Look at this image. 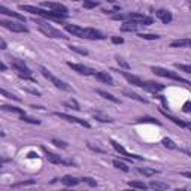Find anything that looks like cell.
I'll return each instance as SVG.
<instances>
[{
	"label": "cell",
	"instance_id": "obj_35",
	"mask_svg": "<svg viewBox=\"0 0 191 191\" xmlns=\"http://www.w3.org/2000/svg\"><path fill=\"white\" fill-rule=\"evenodd\" d=\"M20 120H21V121H26V123H30V124H41V121H39V120L32 118V116H27V115H21Z\"/></svg>",
	"mask_w": 191,
	"mask_h": 191
},
{
	"label": "cell",
	"instance_id": "obj_15",
	"mask_svg": "<svg viewBox=\"0 0 191 191\" xmlns=\"http://www.w3.org/2000/svg\"><path fill=\"white\" fill-rule=\"evenodd\" d=\"M143 88L151 91V93H157V91H163L164 85L160 82H154V81H145L143 82Z\"/></svg>",
	"mask_w": 191,
	"mask_h": 191
},
{
	"label": "cell",
	"instance_id": "obj_45",
	"mask_svg": "<svg viewBox=\"0 0 191 191\" xmlns=\"http://www.w3.org/2000/svg\"><path fill=\"white\" fill-rule=\"evenodd\" d=\"M182 110L184 112H191V102H185L184 106H182Z\"/></svg>",
	"mask_w": 191,
	"mask_h": 191
},
{
	"label": "cell",
	"instance_id": "obj_27",
	"mask_svg": "<svg viewBox=\"0 0 191 191\" xmlns=\"http://www.w3.org/2000/svg\"><path fill=\"white\" fill-rule=\"evenodd\" d=\"M160 112H161V114H163V115L166 116L167 120H170V121H173V123L176 124V125H179V127H187V124H185L184 121H181V120H178L176 116H172V115H169V114H167V112H164V110H160Z\"/></svg>",
	"mask_w": 191,
	"mask_h": 191
},
{
	"label": "cell",
	"instance_id": "obj_51",
	"mask_svg": "<svg viewBox=\"0 0 191 191\" xmlns=\"http://www.w3.org/2000/svg\"><path fill=\"white\" fill-rule=\"evenodd\" d=\"M0 70H2V72H5V70H6V64H5V63H2V64H0Z\"/></svg>",
	"mask_w": 191,
	"mask_h": 191
},
{
	"label": "cell",
	"instance_id": "obj_16",
	"mask_svg": "<svg viewBox=\"0 0 191 191\" xmlns=\"http://www.w3.org/2000/svg\"><path fill=\"white\" fill-rule=\"evenodd\" d=\"M0 12L5 15H9V17H12V18H17V20H20L21 22H26V17H24V15L18 14V12H14V11L7 9L6 6H3V5H0Z\"/></svg>",
	"mask_w": 191,
	"mask_h": 191
},
{
	"label": "cell",
	"instance_id": "obj_48",
	"mask_svg": "<svg viewBox=\"0 0 191 191\" xmlns=\"http://www.w3.org/2000/svg\"><path fill=\"white\" fill-rule=\"evenodd\" d=\"M36 157H37V154L33 152V151H30V152L27 154V158H36Z\"/></svg>",
	"mask_w": 191,
	"mask_h": 191
},
{
	"label": "cell",
	"instance_id": "obj_28",
	"mask_svg": "<svg viewBox=\"0 0 191 191\" xmlns=\"http://www.w3.org/2000/svg\"><path fill=\"white\" fill-rule=\"evenodd\" d=\"M137 123H151V124L161 125V123H160V121H157L155 118H152V116H140V118H137Z\"/></svg>",
	"mask_w": 191,
	"mask_h": 191
},
{
	"label": "cell",
	"instance_id": "obj_18",
	"mask_svg": "<svg viewBox=\"0 0 191 191\" xmlns=\"http://www.w3.org/2000/svg\"><path fill=\"white\" fill-rule=\"evenodd\" d=\"M96 78H97L100 82L108 84V85H115V84H114V79H112V76H110L108 72H97V73H96Z\"/></svg>",
	"mask_w": 191,
	"mask_h": 191
},
{
	"label": "cell",
	"instance_id": "obj_53",
	"mask_svg": "<svg viewBox=\"0 0 191 191\" xmlns=\"http://www.w3.org/2000/svg\"><path fill=\"white\" fill-rule=\"evenodd\" d=\"M187 127H188V129L191 130V124H187Z\"/></svg>",
	"mask_w": 191,
	"mask_h": 191
},
{
	"label": "cell",
	"instance_id": "obj_22",
	"mask_svg": "<svg viewBox=\"0 0 191 191\" xmlns=\"http://www.w3.org/2000/svg\"><path fill=\"white\" fill-rule=\"evenodd\" d=\"M139 24L137 22H133V21H127L121 26V32H136Z\"/></svg>",
	"mask_w": 191,
	"mask_h": 191
},
{
	"label": "cell",
	"instance_id": "obj_20",
	"mask_svg": "<svg viewBox=\"0 0 191 191\" xmlns=\"http://www.w3.org/2000/svg\"><path fill=\"white\" fill-rule=\"evenodd\" d=\"M79 182H81V181H79L78 178L70 176V175H66V176L61 178V184L66 185V187H75V185H78Z\"/></svg>",
	"mask_w": 191,
	"mask_h": 191
},
{
	"label": "cell",
	"instance_id": "obj_7",
	"mask_svg": "<svg viewBox=\"0 0 191 191\" xmlns=\"http://www.w3.org/2000/svg\"><path fill=\"white\" fill-rule=\"evenodd\" d=\"M67 66L72 70H75V72H78L79 75H84V76H90V75H94L96 76V70L94 69H90L87 67V66H84V64H79V63H67Z\"/></svg>",
	"mask_w": 191,
	"mask_h": 191
},
{
	"label": "cell",
	"instance_id": "obj_9",
	"mask_svg": "<svg viewBox=\"0 0 191 191\" xmlns=\"http://www.w3.org/2000/svg\"><path fill=\"white\" fill-rule=\"evenodd\" d=\"M54 115L58 116V118H61V120H66L69 123H76V124H79V125H82V127L90 129V124L87 123L85 120H79V118H76V116H70V115H67V114H61V112H55Z\"/></svg>",
	"mask_w": 191,
	"mask_h": 191
},
{
	"label": "cell",
	"instance_id": "obj_46",
	"mask_svg": "<svg viewBox=\"0 0 191 191\" xmlns=\"http://www.w3.org/2000/svg\"><path fill=\"white\" fill-rule=\"evenodd\" d=\"M152 17H145V20H143V26H151V24H152Z\"/></svg>",
	"mask_w": 191,
	"mask_h": 191
},
{
	"label": "cell",
	"instance_id": "obj_36",
	"mask_svg": "<svg viewBox=\"0 0 191 191\" xmlns=\"http://www.w3.org/2000/svg\"><path fill=\"white\" fill-rule=\"evenodd\" d=\"M69 48H70L72 51L78 52V54H81V55H87V54H88V51H87V49H84V48H81V47H76V45H70Z\"/></svg>",
	"mask_w": 191,
	"mask_h": 191
},
{
	"label": "cell",
	"instance_id": "obj_11",
	"mask_svg": "<svg viewBox=\"0 0 191 191\" xmlns=\"http://www.w3.org/2000/svg\"><path fill=\"white\" fill-rule=\"evenodd\" d=\"M20 9H21V11H26V12H30V14H33V15L43 17V18H47V17H48V12H47V11H43V9H41V7L30 6V5H21Z\"/></svg>",
	"mask_w": 191,
	"mask_h": 191
},
{
	"label": "cell",
	"instance_id": "obj_19",
	"mask_svg": "<svg viewBox=\"0 0 191 191\" xmlns=\"http://www.w3.org/2000/svg\"><path fill=\"white\" fill-rule=\"evenodd\" d=\"M148 187H149V188H152V190H155V191H166V190H169V184L161 182V181H151Z\"/></svg>",
	"mask_w": 191,
	"mask_h": 191
},
{
	"label": "cell",
	"instance_id": "obj_33",
	"mask_svg": "<svg viewBox=\"0 0 191 191\" xmlns=\"http://www.w3.org/2000/svg\"><path fill=\"white\" fill-rule=\"evenodd\" d=\"M139 37L140 39H146V41H157V39H160L158 34H149V33H140Z\"/></svg>",
	"mask_w": 191,
	"mask_h": 191
},
{
	"label": "cell",
	"instance_id": "obj_50",
	"mask_svg": "<svg viewBox=\"0 0 191 191\" xmlns=\"http://www.w3.org/2000/svg\"><path fill=\"white\" fill-rule=\"evenodd\" d=\"M182 175H184L185 178H190L191 179V172H182Z\"/></svg>",
	"mask_w": 191,
	"mask_h": 191
},
{
	"label": "cell",
	"instance_id": "obj_54",
	"mask_svg": "<svg viewBox=\"0 0 191 191\" xmlns=\"http://www.w3.org/2000/svg\"><path fill=\"white\" fill-rule=\"evenodd\" d=\"M124 191H136V190H124Z\"/></svg>",
	"mask_w": 191,
	"mask_h": 191
},
{
	"label": "cell",
	"instance_id": "obj_13",
	"mask_svg": "<svg viewBox=\"0 0 191 191\" xmlns=\"http://www.w3.org/2000/svg\"><path fill=\"white\" fill-rule=\"evenodd\" d=\"M43 151L47 152V160L49 161V163H52V164H72L70 160H63L60 155H55V154H52V152L47 151L45 148H43Z\"/></svg>",
	"mask_w": 191,
	"mask_h": 191
},
{
	"label": "cell",
	"instance_id": "obj_17",
	"mask_svg": "<svg viewBox=\"0 0 191 191\" xmlns=\"http://www.w3.org/2000/svg\"><path fill=\"white\" fill-rule=\"evenodd\" d=\"M155 15H157L161 21H163L164 24H169V22L173 20L172 14L169 12V11H166V9H158V11H155Z\"/></svg>",
	"mask_w": 191,
	"mask_h": 191
},
{
	"label": "cell",
	"instance_id": "obj_26",
	"mask_svg": "<svg viewBox=\"0 0 191 191\" xmlns=\"http://www.w3.org/2000/svg\"><path fill=\"white\" fill-rule=\"evenodd\" d=\"M2 110H7V112H14V114H20V115H26L24 110L17 106H9V105H2Z\"/></svg>",
	"mask_w": 191,
	"mask_h": 191
},
{
	"label": "cell",
	"instance_id": "obj_52",
	"mask_svg": "<svg viewBox=\"0 0 191 191\" xmlns=\"http://www.w3.org/2000/svg\"><path fill=\"white\" fill-rule=\"evenodd\" d=\"M182 152H185V154H188V155L191 157V149H187V148H185V149H182Z\"/></svg>",
	"mask_w": 191,
	"mask_h": 191
},
{
	"label": "cell",
	"instance_id": "obj_29",
	"mask_svg": "<svg viewBox=\"0 0 191 191\" xmlns=\"http://www.w3.org/2000/svg\"><path fill=\"white\" fill-rule=\"evenodd\" d=\"M64 106H66V108H70V109H73V110H79V109H81V108H79V103L76 102L75 99L66 100V102H64Z\"/></svg>",
	"mask_w": 191,
	"mask_h": 191
},
{
	"label": "cell",
	"instance_id": "obj_39",
	"mask_svg": "<svg viewBox=\"0 0 191 191\" xmlns=\"http://www.w3.org/2000/svg\"><path fill=\"white\" fill-rule=\"evenodd\" d=\"M52 143H54L55 146H58V148H63V149L67 148V143L63 142V140H58V139H52Z\"/></svg>",
	"mask_w": 191,
	"mask_h": 191
},
{
	"label": "cell",
	"instance_id": "obj_6",
	"mask_svg": "<svg viewBox=\"0 0 191 191\" xmlns=\"http://www.w3.org/2000/svg\"><path fill=\"white\" fill-rule=\"evenodd\" d=\"M110 145L114 146V149L116 151V152H120V155H123V157L129 158V160H131V158H135V160H142V157L140 155H137V154H131V152H129V151L124 148L123 145H120L118 142H115L114 139H110Z\"/></svg>",
	"mask_w": 191,
	"mask_h": 191
},
{
	"label": "cell",
	"instance_id": "obj_55",
	"mask_svg": "<svg viewBox=\"0 0 191 191\" xmlns=\"http://www.w3.org/2000/svg\"><path fill=\"white\" fill-rule=\"evenodd\" d=\"M175 191H184V190H179V188H178V190H175Z\"/></svg>",
	"mask_w": 191,
	"mask_h": 191
},
{
	"label": "cell",
	"instance_id": "obj_38",
	"mask_svg": "<svg viewBox=\"0 0 191 191\" xmlns=\"http://www.w3.org/2000/svg\"><path fill=\"white\" fill-rule=\"evenodd\" d=\"M2 94L5 96V97H7V99H14V100H17V102H20V100H21L18 96L12 94V93H9V91H6V90H2Z\"/></svg>",
	"mask_w": 191,
	"mask_h": 191
},
{
	"label": "cell",
	"instance_id": "obj_12",
	"mask_svg": "<svg viewBox=\"0 0 191 191\" xmlns=\"http://www.w3.org/2000/svg\"><path fill=\"white\" fill-rule=\"evenodd\" d=\"M64 30L70 33L72 36H78V37H84V33H85V28L79 27L76 24H66L64 26Z\"/></svg>",
	"mask_w": 191,
	"mask_h": 191
},
{
	"label": "cell",
	"instance_id": "obj_42",
	"mask_svg": "<svg viewBox=\"0 0 191 191\" xmlns=\"http://www.w3.org/2000/svg\"><path fill=\"white\" fill-rule=\"evenodd\" d=\"M116 61H118V64L121 66L123 69H130V64L125 60H123V58H120V57H116Z\"/></svg>",
	"mask_w": 191,
	"mask_h": 191
},
{
	"label": "cell",
	"instance_id": "obj_2",
	"mask_svg": "<svg viewBox=\"0 0 191 191\" xmlns=\"http://www.w3.org/2000/svg\"><path fill=\"white\" fill-rule=\"evenodd\" d=\"M151 70L158 76H163V78H169V79H173V81H178V82H182V84H187V85H190L191 82L184 79L182 76H179L176 72H172L169 69H164V67H158V66H152Z\"/></svg>",
	"mask_w": 191,
	"mask_h": 191
},
{
	"label": "cell",
	"instance_id": "obj_4",
	"mask_svg": "<svg viewBox=\"0 0 191 191\" xmlns=\"http://www.w3.org/2000/svg\"><path fill=\"white\" fill-rule=\"evenodd\" d=\"M0 26H3L5 28L15 32V33H28V28L24 24L20 22H14V21H6V20H0Z\"/></svg>",
	"mask_w": 191,
	"mask_h": 191
},
{
	"label": "cell",
	"instance_id": "obj_44",
	"mask_svg": "<svg viewBox=\"0 0 191 191\" xmlns=\"http://www.w3.org/2000/svg\"><path fill=\"white\" fill-rule=\"evenodd\" d=\"M34 184V181H32V179H30V181H22V182H17V184H14L12 185V187H21V185H33Z\"/></svg>",
	"mask_w": 191,
	"mask_h": 191
},
{
	"label": "cell",
	"instance_id": "obj_23",
	"mask_svg": "<svg viewBox=\"0 0 191 191\" xmlns=\"http://www.w3.org/2000/svg\"><path fill=\"white\" fill-rule=\"evenodd\" d=\"M97 94L102 96L103 99H108V100H110V102H114V103H120V99H118V97H115L114 94L108 93V91H103V90H97Z\"/></svg>",
	"mask_w": 191,
	"mask_h": 191
},
{
	"label": "cell",
	"instance_id": "obj_41",
	"mask_svg": "<svg viewBox=\"0 0 191 191\" xmlns=\"http://www.w3.org/2000/svg\"><path fill=\"white\" fill-rule=\"evenodd\" d=\"M96 6H99V2H84V7L85 9H93Z\"/></svg>",
	"mask_w": 191,
	"mask_h": 191
},
{
	"label": "cell",
	"instance_id": "obj_30",
	"mask_svg": "<svg viewBox=\"0 0 191 191\" xmlns=\"http://www.w3.org/2000/svg\"><path fill=\"white\" fill-rule=\"evenodd\" d=\"M161 143H163V146H166V148H169V149H178L176 143L173 142L172 139H169V137H164L163 140H161Z\"/></svg>",
	"mask_w": 191,
	"mask_h": 191
},
{
	"label": "cell",
	"instance_id": "obj_40",
	"mask_svg": "<svg viewBox=\"0 0 191 191\" xmlns=\"http://www.w3.org/2000/svg\"><path fill=\"white\" fill-rule=\"evenodd\" d=\"M82 182H85V184H88L90 187H96V185H97V182H96L94 179H93V178H82Z\"/></svg>",
	"mask_w": 191,
	"mask_h": 191
},
{
	"label": "cell",
	"instance_id": "obj_14",
	"mask_svg": "<svg viewBox=\"0 0 191 191\" xmlns=\"http://www.w3.org/2000/svg\"><path fill=\"white\" fill-rule=\"evenodd\" d=\"M118 73H121V75L127 79V81L130 82V84H133V85H136V87H140V88H143V81L139 78V76L136 75H130L129 72H123V70H120Z\"/></svg>",
	"mask_w": 191,
	"mask_h": 191
},
{
	"label": "cell",
	"instance_id": "obj_43",
	"mask_svg": "<svg viewBox=\"0 0 191 191\" xmlns=\"http://www.w3.org/2000/svg\"><path fill=\"white\" fill-rule=\"evenodd\" d=\"M110 41H112V43H115V45H121V43H124V39L123 37H118V36H112Z\"/></svg>",
	"mask_w": 191,
	"mask_h": 191
},
{
	"label": "cell",
	"instance_id": "obj_21",
	"mask_svg": "<svg viewBox=\"0 0 191 191\" xmlns=\"http://www.w3.org/2000/svg\"><path fill=\"white\" fill-rule=\"evenodd\" d=\"M172 48H184L188 47L191 48V39H178V41H173L170 43Z\"/></svg>",
	"mask_w": 191,
	"mask_h": 191
},
{
	"label": "cell",
	"instance_id": "obj_25",
	"mask_svg": "<svg viewBox=\"0 0 191 191\" xmlns=\"http://www.w3.org/2000/svg\"><path fill=\"white\" fill-rule=\"evenodd\" d=\"M124 96L125 97H129V99H133V100H137V102H143V103H148V100L142 97V96L136 94V93H133V91H124Z\"/></svg>",
	"mask_w": 191,
	"mask_h": 191
},
{
	"label": "cell",
	"instance_id": "obj_10",
	"mask_svg": "<svg viewBox=\"0 0 191 191\" xmlns=\"http://www.w3.org/2000/svg\"><path fill=\"white\" fill-rule=\"evenodd\" d=\"M42 6L47 7V9H51L52 12H57V14H66L67 15V7L61 5V3H52V2H45L42 3Z\"/></svg>",
	"mask_w": 191,
	"mask_h": 191
},
{
	"label": "cell",
	"instance_id": "obj_24",
	"mask_svg": "<svg viewBox=\"0 0 191 191\" xmlns=\"http://www.w3.org/2000/svg\"><path fill=\"white\" fill-rule=\"evenodd\" d=\"M93 116H94L97 121H100V123H114V120L110 116L105 115L102 112H93Z\"/></svg>",
	"mask_w": 191,
	"mask_h": 191
},
{
	"label": "cell",
	"instance_id": "obj_56",
	"mask_svg": "<svg viewBox=\"0 0 191 191\" xmlns=\"http://www.w3.org/2000/svg\"><path fill=\"white\" fill-rule=\"evenodd\" d=\"M63 191H70V190H63Z\"/></svg>",
	"mask_w": 191,
	"mask_h": 191
},
{
	"label": "cell",
	"instance_id": "obj_3",
	"mask_svg": "<svg viewBox=\"0 0 191 191\" xmlns=\"http://www.w3.org/2000/svg\"><path fill=\"white\" fill-rule=\"evenodd\" d=\"M41 73H42L43 76H45V78H47L48 81H51V82H52V84H54V85L57 87V88L63 90V91H72V88H70V85H67V84H66L64 81H61V79L55 78V76L52 75V73H51V72H49V70H48L47 67H41Z\"/></svg>",
	"mask_w": 191,
	"mask_h": 191
},
{
	"label": "cell",
	"instance_id": "obj_49",
	"mask_svg": "<svg viewBox=\"0 0 191 191\" xmlns=\"http://www.w3.org/2000/svg\"><path fill=\"white\" fill-rule=\"evenodd\" d=\"M0 47H2V49H6V42L3 41V39L0 41Z\"/></svg>",
	"mask_w": 191,
	"mask_h": 191
},
{
	"label": "cell",
	"instance_id": "obj_31",
	"mask_svg": "<svg viewBox=\"0 0 191 191\" xmlns=\"http://www.w3.org/2000/svg\"><path fill=\"white\" fill-rule=\"evenodd\" d=\"M129 185L131 188H137V190H146L148 188V185L145 182H139V181H130Z\"/></svg>",
	"mask_w": 191,
	"mask_h": 191
},
{
	"label": "cell",
	"instance_id": "obj_8",
	"mask_svg": "<svg viewBox=\"0 0 191 191\" xmlns=\"http://www.w3.org/2000/svg\"><path fill=\"white\" fill-rule=\"evenodd\" d=\"M84 39H91V41H103L105 39V34L100 30H96V28L87 27L85 28V33H84Z\"/></svg>",
	"mask_w": 191,
	"mask_h": 191
},
{
	"label": "cell",
	"instance_id": "obj_34",
	"mask_svg": "<svg viewBox=\"0 0 191 191\" xmlns=\"http://www.w3.org/2000/svg\"><path fill=\"white\" fill-rule=\"evenodd\" d=\"M112 164L115 166L116 169H120V170L129 172V167H127V164H124L123 161H120V160H114V161H112Z\"/></svg>",
	"mask_w": 191,
	"mask_h": 191
},
{
	"label": "cell",
	"instance_id": "obj_37",
	"mask_svg": "<svg viewBox=\"0 0 191 191\" xmlns=\"http://www.w3.org/2000/svg\"><path fill=\"white\" fill-rule=\"evenodd\" d=\"M175 67L179 69V70H182V72H187V73H190L191 75V66L190 64H179V63H176V64H175Z\"/></svg>",
	"mask_w": 191,
	"mask_h": 191
},
{
	"label": "cell",
	"instance_id": "obj_1",
	"mask_svg": "<svg viewBox=\"0 0 191 191\" xmlns=\"http://www.w3.org/2000/svg\"><path fill=\"white\" fill-rule=\"evenodd\" d=\"M36 24H37L39 30H41L45 36H48V37H54V39H66V37H67V36H64L60 30H57V28H54L52 26H49L48 22H43V21H41V20H36Z\"/></svg>",
	"mask_w": 191,
	"mask_h": 191
},
{
	"label": "cell",
	"instance_id": "obj_47",
	"mask_svg": "<svg viewBox=\"0 0 191 191\" xmlns=\"http://www.w3.org/2000/svg\"><path fill=\"white\" fill-rule=\"evenodd\" d=\"M87 145H88V148H90V149L96 151V152H105V151H103V149H100V148H99V146H94V145H93V143H87Z\"/></svg>",
	"mask_w": 191,
	"mask_h": 191
},
{
	"label": "cell",
	"instance_id": "obj_32",
	"mask_svg": "<svg viewBox=\"0 0 191 191\" xmlns=\"http://www.w3.org/2000/svg\"><path fill=\"white\" fill-rule=\"evenodd\" d=\"M137 172H139V173H142V175H145V176H152V175L158 173L157 170H154V169H148V167H137Z\"/></svg>",
	"mask_w": 191,
	"mask_h": 191
},
{
	"label": "cell",
	"instance_id": "obj_5",
	"mask_svg": "<svg viewBox=\"0 0 191 191\" xmlns=\"http://www.w3.org/2000/svg\"><path fill=\"white\" fill-rule=\"evenodd\" d=\"M11 66L17 73H24V75H32V70L27 67V64L24 63V60H20V58H15L12 57L11 58Z\"/></svg>",
	"mask_w": 191,
	"mask_h": 191
}]
</instances>
